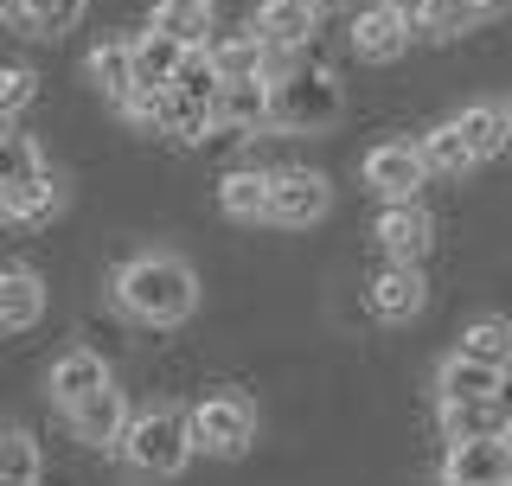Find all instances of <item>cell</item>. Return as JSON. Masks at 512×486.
Segmentation results:
<instances>
[{"instance_id":"6da1fadb","label":"cell","mask_w":512,"mask_h":486,"mask_svg":"<svg viewBox=\"0 0 512 486\" xmlns=\"http://www.w3.org/2000/svg\"><path fill=\"white\" fill-rule=\"evenodd\" d=\"M116 307L128 320H141V327H180L199 307V275H192L186 256L148 250L116 269Z\"/></svg>"},{"instance_id":"7a4b0ae2","label":"cell","mask_w":512,"mask_h":486,"mask_svg":"<svg viewBox=\"0 0 512 486\" xmlns=\"http://www.w3.org/2000/svg\"><path fill=\"white\" fill-rule=\"evenodd\" d=\"M192 455H199V435H192V416H180V410H148L122 435V461L141 480H180Z\"/></svg>"},{"instance_id":"3957f363","label":"cell","mask_w":512,"mask_h":486,"mask_svg":"<svg viewBox=\"0 0 512 486\" xmlns=\"http://www.w3.org/2000/svg\"><path fill=\"white\" fill-rule=\"evenodd\" d=\"M340 109L346 96L327 64H288L276 77V128H288V135H320L340 122Z\"/></svg>"},{"instance_id":"277c9868","label":"cell","mask_w":512,"mask_h":486,"mask_svg":"<svg viewBox=\"0 0 512 486\" xmlns=\"http://www.w3.org/2000/svg\"><path fill=\"white\" fill-rule=\"evenodd\" d=\"M192 435H199L205 455L237 461V455H244V448L256 442V410H250V397H237V391L205 397L199 410H192Z\"/></svg>"},{"instance_id":"5b68a950","label":"cell","mask_w":512,"mask_h":486,"mask_svg":"<svg viewBox=\"0 0 512 486\" xmlns=\"http://www.w3.org/2000/svg\"><path fill=\"white\" fill-rule=\"evenodd\" d=\"M276 122V77L269 71H244V77H224L218 90V128H231L237 141L256 135V128Z\"/></svg>"},{"instance_id":"8992f818","label":"cell","mask_w":512,"mask_h":486,"mask_svg":"<svg viewBox=\"0 0 512 486\" xmlns=\"http://www.w3.org/2000/svg\"><path fill=\"white\" fill-rule=\"evenodd\" d=\"M442 486H512V435L455 442L442 461Z\"/></svg>"},{"instance_id":"52a82bcc","label":"cell","mask_w":512,"mask_h":486,"mask_svg":"<svg viewBox=\"0 0 512 486\" xmlns=\"http://www.w3.org/2000/svg\"><path fill=\"white\" fill-rule=\"evenodd\" d=\"M410 32H416V13L397 7V0H378V7H365L352 20V52L365 64H391V58L410 52Z\"/></svg>"},{"instance_id":"ba28073f","label":"cell","mask_w":512,"mask_h":486,"mask_svg":"<svg viewBox=\"0 0 512 486\" xmlns=\"http://www.w3.org/2000/svg\"><path fill=\"white\" fill-rule=\"evenodd\" d=\"M372 237L384 243V256H391V263H423L429 243H436V224H429V212L416 199H384Z\"/></svg>"},{"instance_id":"9c48e42d","label":"cell","mask_w":512,"mask_h":486,"mask_svg":"<svg viewBox=\"0 0 512 486\" xmlns=\"http://www.w3.org/2000/svg\"><path fill=\"white\" fill-rule=\"evenodd\" d=\"M423 180H429V160H423V148H410V141H378V148L365 154V186H372L378 199H416Z\"/></svg>"},{"instance_id":"30bf717a","label":"cell","mask_w":512,"mask_h":486,"mask_svg":"<svg viewBox=\"0 0 512 486\" xmlns=\"http://www.w3.org/2000/svg\"><path fill=\"white\" fill-rule=\"evenodd\" d=\"M64 423H71V435L84 448H122V435H128L135 416H128V403H122L116 384H103V391H90L84 403H71V410H64Z\"/></svg>"},{"instance_id":"8fae6325","label":"cell","mask_w":512,"mask_h":486,"mask_svg":"<svg viewBox=\"0 0 512 486\" xmlns=\"http://www.w3.org/2000/svg\"><path fill=\"white\" fill-rule=\"evenodd\" d=\"M327 205H333L327 173H314V167H282L276 173V205H269V218H276V224L301 231V224L327 218Z\"/></svg>"},{"instance_id":"7c38bea8","label":"cell","mask_w":512,"mask_h":486,"mask_svg":"<svg viewBox=\"0 0 512 486\" xmlns=\"http://www.w3.org/2000/svg\"><path fill=\"white\" fill-rule=\"evenodd\" d=\"M365 301H372V314L378 320H391V327H404V320L423 314V301H429V282L416 275V263H384L372 275V288H365Z\"/></svg>"},{"instance_id":"4fadbf2b","label":"cell","mask_w":512,"mask_h":486,"mask_svg":"<svg viewBox=\"0 0 512 486\" xmlns=\"http://www.w3.org/2000/svg\"><path fill=\"white\" fill-rule=\"evenodd\" d=\"M506 391V365H487L474 352H455L442 371H436V397L442 403H474V397H500Z\"/></svg>"},{"instance_id":"5bb4252c","label":"cell","mask_w":512,"mask_h":486,"mask_svg":"<svg viewBox=\"0 0 512 486\" xmlns=\"http://www.w3.org/2000/svg\"><path fill=\"white\" fill-rule=\"evenodd\" d=\"M0 212L13 224H39L58 212V173L52 167H32L20 180H0Z\"/></svg>"},{"instance_id":"9a60e30c","label":"cell","mask_w":512,"mask_h":486,"mask_svg":"<svg viewBox=\"0 0 512 486\" xmlns=\"http://www.w3.org/2000/svg\"><path fill=\"white\" fill-rule=\"evenodd\" d=\"M448 442H474V435H512V397H474V403H442Z\"/></svg>"},{"instance_id":"2e32d148","label":"cell","mask_w":512,"mask_h":486,"mask_svg":"<svg viewBox=\"0 0 512 486\" xmlns=\"http://www.w3.org/2000/svg\"><path fill=\"white\" fill-rule=\"evenodd\" d=\"M218 205H224V218H237V224H263L269 205H276V173H256V167L224 173Z\"/></svg>"},{"instance_id":"e0dca14e","label":"cell","mask_w":512,"mask_h":486,"mask_svg":"<svg viewBox=\"0 0 512 486\" xmlns=\"http://www.w3.org/2000/svg\"><path fill=\"white\" fill-rule=\"evenodd\" d=\"M314 13L320 7H308V0H263L256 7V32H263L269 52H295V45L314 39Z\"/></svg>"},{"instance_id":"ac0fdd59","label":"cell","mask_w":512,"mask_h":486,"mask_svg":"<svg viewBox=\"0 0 512 486\" xmlns=\"http://www.w3.org/2000/svg\"><path fill=\"white\" fill-rule=\"evenodd\" d=\"M109 384V365L96 359V352H64V359L45 371V391H52L58 410H71V403H84L90 391H103Z\"/></svg>"},{"instance_id":"d6986e66","label":"cell","mask_w":512,"mask_h":486,"mask_svg":"<svg viewBox=\"0 0 512 486\" xmlns=\"http://www.w3.org/2000/svg\"><path fill=\"white\" fill-rule=\"evenodd\" d=\"M90 84L109 96V103H128L141 90V71H135V39H103L90 52Z\"/></svg>"},{"instance_id":"ffe728a7","label":"cell","mask_w":512,"mask_h":486,"mask_svg":"<svg viewBox=\"0 0 512 486\" xmlns=\"http://www.w3.org/2000/svg\"><path fill=\"white\" fill-rule=\"evenodd\" d=\"M39 314H45V282L26 263H13L7 275H0V327H7V333H26Z\"/></svg>"},{"instance_id":"44dd1931","label":"cell","mask_w":512,"mask_h":486,"mask_svg":"<svg viewBox=\"0 0 512 486\" xmlns=\"http://www.w3.org/2000/svg\"><path fill=\"white\" fill-rule=\"evenodd\" d=\"M199 52V45H186V39H173V32H160V26H148L135 39V71H141V84H173L180 77V64Z\"/></svg>"},{"instance_id":"7402d4cb","label":"cell","mask_w":512,"mask_h":486,"mask_svg":"<svg viewBox=\"0 0 512 486\" xmlns=\"http://www.w3.org/2000/svg\"><path fill=\"white\" fill-rule=\"evenodd\" d=\"M423 160H429V173H448V180H461L468 167H480V154H474V141H468V128H461V116L455 122H436L423 141Z\"/></svg>"},{"instance_id":"603a6c76","label":"cell","mask_w":512,"mask_h":486,"mask_svg":"<svg viewBox=\"0 0 512 486\" xmlns=\"http://www.w3.org/2000/svg\"><path fill=\"white\" fill-rule=\"evenodd\" d=\"M90 0H7V20L20 32H39V39H58V32H71L84 20Z\"/></svg>"},{"instance_id":"cb8c5ba5","label":"cell","mask_w":512,"mask_h":486,"mask_svg":"<svg viewBox=\"0 0 512 486\" xmlns=\"http://www.w3.org/2000/svg\"><path fill=\"white\" fill-rule=\"evenodd\" d=\"M461 128H468V141H474V154L480 160H493L512 141V116L500 103H474V109H461Z\"/></svg>"},{"instance_id":"d4e9b609","label":"cell","mask_w":512,"mask_h":486,"mask_svg":"<svg viewBox=\"0 0 512 486\" xmlns=\"http://www.w3.org/2000/svg\"><path fill=\"white\" fill-rule=\"evenodd\" d=\"M39 474H45L39 442L26 429H7V442H0V486H39Z\"/></svg>"},{"instance_id":"484cf974","label":"cell","mask_w":512,"mask_h":486,"mask_svg":"<svg viewBox=\"0 0 512 486\" xmlns=\"http://www.w3.org/2000/svg\"><path fill=\"white\" fill-rule=\"evenodd\" d=\"M461 352H474V359H487V365H506V371H512V320L480 314L474 327L461 333Z\"/></svg>"},{"instance_id":"4316f807","label":"cell","mask_w":512,"mask_h":486,"mask_svg":"<svg viewBox=\"0 0 512 486\" xmlns=\"http://www.w3.org/2000/svg\"><path fill=\"white\" fill-rule=\"evenodd\" d=\"M468 20H480L468 0H423L416 7V32H429V39H448V32H461Z\"/></svg>"},{"instance_id":"83f0119b","label":"cell","mask_w":512,"mask_h":486,"mask_svg":"<svg viewBox=\"0 0 512 486\" xmlns=\"http://www.w3.org/2000/svg\"><path fill=\"white\" fill-rule=\"evenodd\" d=\"M205 13H212V7L160 0V7H154V26H160V32H173V39H186V45H199V39H205Z\"/></svg>"},{"instance_id":"f1b7e54d","label":"cell","mask_w":512,"mask_h":486,"mask_svg":"<svg viewBox=\"0 0 512 486\" xmlns=\"http://www.w3.org/2000/svg\"><path fill=\"white\" fill-rule=\"evenodd\" d=\"M32 167H45V160H39V148H32V135L13 128L7 148H0V180H20V173H32Z\"/></svg>"},{"instance_id":"f546056e","label":"cell","mask_w":512,"mask_h":486,"mask_svg":"<svg viewBox=\"0 0 512 486\" xmlns=\"http://www.w3.org/2000/svg\"><path fill=\"white\" fill-rule=\"evenodd\" d=\"M26 103H32V71H26V64H7V90H0V109H7V116H20Z\"/></svg>"},{"instance_id":"4dcf8cb0","label":"cell","mask_w":512,"mask_h":486,"mask_svg":"<svg viewBox=\"0 0 512 486\" xmlns=\"http://www.w3.org/2000/svg\"><path fill=\"white\" fill-rule=\"evenodd\" d=\"M468 7H474V13H500L506 0H468Z\"/></svg>"},{"instance_id":"1f68e13d","label":"cell","mask_w":512,"mask_h":486,"mask_svg":"<svg viewBox=\"0 0 512 486\" xmlns=\"http://www.w3.org/2000/svg\"><path fill=\"white\" fill-rule=\"evenodd\" d=\"M397 7H410V13H416V7H423V0H397Z\"/></svg>"},{"instance_id":"d6a6232c","label":"cell","mask_w":512,"mask_h":486,"mask_svg":"<svg viewBox=\"0 0 512 486\" xmlns=\"http://www.w3.org/2000/svg\"><path fill=\"white\" fill-rule=\"evenodd\" d=\"M186 7H212V0H186Z\"/></svg>"},{"instance_id":"836d02e7","label":"cell","mask_w":512,"mask_h":486,"mask_svg":"<svg viewBox=\"0 0 512 486\" xmlns=\"http://www.w3.org/2000/svg\"><path fill=\"white\" fill-rule=\"evenodd\" d=\"M308 7H327V0H308Z\"/></svg>"}]
</instances>
